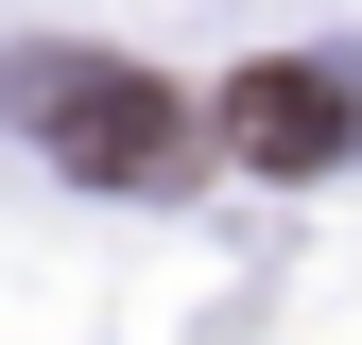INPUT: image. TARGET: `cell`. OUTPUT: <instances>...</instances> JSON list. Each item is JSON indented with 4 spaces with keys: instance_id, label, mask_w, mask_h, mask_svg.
<instances>
[{
    "instance_id": "cell-1",
    "label": "cell",
    "mask_w": 362,
    "mask_h": 345,
    "mask_svg": "<svg viewBox=\"0 0 362 345\" xmlns=\"http://www.w3.org/2000/svg\"><path fill=\"white\" fill-rule=\"evenodd\" d=\"M35 121H52V156L86 190H173V172H190V104H173L156 69H52Z\"/></svg>"
},
{
    "instance_id": "cell-2",
    "label": "cell",
    "mask_w": 362,
    "mask_h": 345,
    "mask_svg": "<svg viewBox=\"0 0 362 345\" xmlns=\"http://www.w3.org/2000/svg\"><path fill=\"white\" fill-rule=\"evenodd\" d=\"M224 139H242L259 172H328V156L362 139V86H345L328 52H259L242 86H224Z\"/></svg>"
}]
</instances>
